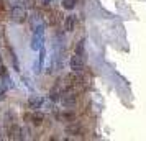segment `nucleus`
<instances>
[{
  "label": "nucleus",
  "instance_id": "1",
  "mask_svg": "<svg viewBox=\"0 0 146 141\" xmlns=\"http://www.w3.org/2000/svg\"><path fill=\"white\" fill-rule=\"evenodd\" d=\"M84 56L80 53H76L72 56V59H71V69L72 71H76V72H80L82 69H84Z\"/></svg>",
  "mask_w": 146,
  "mask_h": 141
},
{
  "label": "nucleus",
  "instance_id": "2",
  "mask_svg": "<svg viewBox=\"0 0 146 141\" xmlns=\"http://www.w3.org/2000/svg\"><path fill=\"white\" fill-rule=\"evenodd\" d=\"M12 20L17 23H23L27 20V12L23 7H13L12 8Z\"/></svg>",
  "mask_w": 146,
  "mask_h": 141
},
{
  "label": "nucleus",
  "instance_id": "3",
  "mask_svg": "<svg viewBox=\"0 0 146 141\" xmlns=\"http://www.w3.org/2000/svg\"><path fill=\"white\" fill-rule=\"evenodd\" d=\"M76 94H72V92H64L62 94V97H61V102H62V105L64 107H74L76 105Z\"/></svg>",
  "mask_w": 146,
  "mask_h": 141
},
{
  "label": "nucleus",
  "instance_id": "4",
  "mask_svg": "<svg viewBox=\"0 0 146 141\" xmlns=\"http://www.w3.org/2000/svg\"><path fill=\"white\" fill-rule=\"evenodd\" d=\"M28 105H30V108H33V110H38V108H41V105H43V99L38 97V95H31V97L28 99Z\"/></svg>",
  "mask_w": 146,
  "mask_h": 141
},
{
  "label": "nucleus",
  "instance_id": "5",
  "mask_svg": "<svg viewBox=\"0 0 146 141\" xmlns=\"http://www.w3.org/2000/svg\"><path fill=\"white\" fill-rule=\"evenodd\" d=\"M76 26V15H67L64 18V30L66 31H72Z\"/></svg>",
  "mask_w": 146,
  "mask_h": 141
},
{
  "label": "nucleus",
  "instance_id": "6",
  "mask_svg": "<svg viewBox=\"0 0 146 141\" xmlns=\"http://www.w3.org/2000/svg\"><path fill=\"white\" fill-rule=\"evenodd\" d=\"M10 138L12 140H23L25 136H23V130L20 126H13L12 128V131H10Z\"/></svg>",
  "mask_w": 146,
  "mask_h": 141
},
{
  "label": "nucleus",
  "instance_id": "7",
  "mask_svg": "<svg viewBox=\"0 0 146 141\" xmlns=\"http://www.w3.org/2000/svg\"><path fill=\"white\" fill-rule=\"evenodd\" d=\"M41 40H43V36H41V31H38V33L33 36V43H31V48H33V49H40V48H41Z\"/></svg>",
  "mask_w": 146,
  "mask_h": 141
},
{
  "label": "nucleus",
  "instance_id": "8",
  "mask_svg": "<svg viewBox=\"0 0 146 141\" xmlns=\"http://www.w3.org/2000/svg\"><path fill=\"white\" fill-rule=\"evenodd\" d=\"M76 3H77V0H62V7L66 10H72L76 7Z\"/></svg>",
  "mask_w": 146,
  "mask_h": 141
},
{
  "label": "nucleus",
  "instance_id": "9",
  "mask_svg": "<svg viewBox=\"0 0 146 141\" xmlns=\"http://www.w3.org/2000/svg\"><path fill=\"white\" fill-rule=\"evenodd\" d=\"M31 120H33V125H41V123H43V113L36 112V113L31 117Z\"/></svg>",
  "mask_w": 146,
  "mask_h": 141
},
{
  "label": "nucleus",
  "instance_id": "10",
  "mask_svg": "<svg viewBox=\"0 0 146 141\" xmlns=\"http://www.w3.org/2000/svg\"><path fill=\"white\" fill-rule=\"evenodd\" d=\"M66 131H67V133H79L80 128H79V125H72V126H67Z\"/></svg>",
  "mask_w": 146,
  "mask_h": 141
},
{
  "label": "nucleus",
  "instance_id": "11",
  "mask_svg": "<svg viewBox=\"0 0 146 141\" xmlns=\"http://www.w3.org/2000/svg\"><path fill=\"white\" fill-rule=\"evenodd\" d=\"M21 2H23V5L27 8H33L35 3H36V0H21Z\"/></svg>",
  "mask_w": 146,
  "mask_h": 141
},
{
  "label": "nucleus",
  "instance_id": "12",
  "mask_svg": "<svg viewBox=\"0 0 146 141\" xmlns=\"http://www.w3.org/2000/svg\"><path fill=\"white\" fill-rule=\"evenodd\" d=\"M5 99V87H3V84L0 82V102Z\"/></svg>",
  "mask_w": 146,
  "mask_h": 141
},
{
  "label": "nucleus",
  "instance_id": "13",
  "mask_svg": "<svg viewBox=\"0 0 146 141\" xmlns=\"http://www.w3.org/2000/svg\"><path fill=\"white\" fill-rule=\"evenodd\" d=\"M51 2H53V0H41V3H43V5H49Z\"/></svg>",
  "mask_w": 146,
  "mask_h": 141
},
{
  "label": "nucleus",
  "instance_id": "14",
  "mask_svg": "<svg viewBox=\"0 0 146 141\" xmlns=\"http://www.w3.org/2000/svg\"><path fill=\"white\" fill-rule=\"evenodd\" d=\"M0 66H2V56H0Z\"/></svg>",
  "mask_w": 146,
  "mask_h": 141
}]
</instances>
